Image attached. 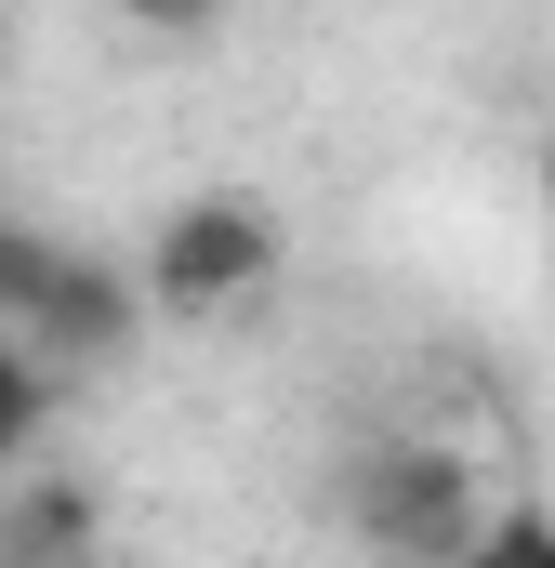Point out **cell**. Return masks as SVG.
<instances>
[{"mask_svg": "<svg viewBox=\"0 0 555 568\" xmlns=\"http://www.w3.org/2000/svg\"><path fill=\"white\" fill-rule=\"evenodd\" d=\"M543 225H555V172H543Z\"/></svg>", "mask_w": 555, "mask_h": 568, "instance_id": "obj_8", "label": "cell"}, {"mask_svg": "<svg viewBox=\"0 0 555 568\" xmlns=\"http://www.w3.org/2000/svg\"><path fill=\"white\" fill-rule=\"evenodd\" d=\"M133 331H145V278H120V265H93V252H53L40 265V291H27V357H133Z\"/></svg>", "mask_w": 555, "mask_h": 568, "instance_id": "obj_3", "label": "cell"}, {"mask_svg": "<svg viewBox=\"0 0 555 568\" xmlns=\"http://www.w3.org/2000/svg\"><path fill=\"white\" fill-rule=\"evenodd\" d=\"M107 13H120L133 40H172V53H199V40H225V13H239V0H107Z\"/></svg>", "mask_w": 555, "mask_h": 568, "instance_id": "obj_6", "label": "cell"}, {"mask_svg": "<svg viewBox=\"0 0 555 568\" xmlns=\"http://www.w3.org/2000/svg\"><path fill=\"white\" fill-rule=\"evenodd\" d=\"M291 265V225H278V199L252 185H199V199H172L159 225H145V317H225V304H252L278 291Z\"/></svg>", "mask_w": 555, "mask_h": 568, "instance_id": "obj_1", "label": "cell"}, {"mask_svg": "<svg viewBox=\"0 0 555 568\" xmlns=\"http://www.w3.org/2000/svg\"><path fill=\"white\" fill-rule=\"evenodd\" d=\"M476 568H555V516L543 503H490L476 516Z\"/></svg>", "mask_w": 555, "mask_h": 568, "instance_id": "obj_5", "label": "cell"}, {"mask_svg": "<svg viewBox=\"0 0 555 568\" xmlns=\"http://www.w3.org/2000/svg\"><path fill=\"white\" fill-rule=\"evenodd\" d=\"M476 516L490 489H476V449L450 436H384L344 463V529L371 556H476Z\"/></svg>", "mask_w": 555, "mask_h": 568, "instance_id": "obj_2", "label": "cell"}, {"mask_svg": "<svg viewBox=\"0 0 555 568\" xmlns=\"http://www.w3.org/2000/svg\"><path fill=\"white\" fill-rule=\"evenodd\" d=\"M40 397H53V357H27V344L0 331V449H27V424H40Z\"/></svg>", "mask_w": 555, "mask_h": 568, "instance_id": "obj_7", "label": "cell"}, {"mask_svg": "<svg viewBox=\"0 0 555 568\" xmlns=\"http://www.w3.org/2000/svg\"><path fill=\"white\" fill-rule=\"evenodd\" d=\"M93 542H107V489H93V476L27 463V476L0 489V568H27V556H93Z\"/></svg>", "mask_w": 555, "mask_h": 568, "instance_id": "obj_4", "label": "cell"}]
</instances>
